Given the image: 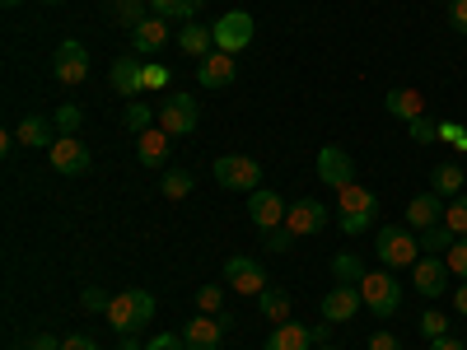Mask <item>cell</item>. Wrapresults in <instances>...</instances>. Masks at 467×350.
I'll return each instance as SVG.
<instances>
[{
  "mask_svg": "<svg viewBox=\"0 0 467 350\" xmlns=\"http://www.w3.org/2000/svg\"><path fill=\"white\" fill-rule=\"evenodd\" d=\"M337 224H341V233H350V239H356V233H365L374 220H379V197L365 187V182H346L341 191H337Z\"/></svg>",
  "mask_w": 467,
  "mask_h": 350,
  "instance_id": "obj_1",
  "label": "cell"
},
{
  "mask_svg": "<svg viewBox=\"0 0 467 350\" xmlns=\"http://www.w3.org/2000/svg\"><path fill=\"white\" fill-rule=\"evenodd\" d=\"M108 327L117 332V336H136L150 318H154V294L150 290H122V294H112V304H108Z\"/></svg>",
  "mask_w": 467,
  "mask_h": 350,
  "instance_id": "obj_2",
  "label": "cell"
},
{
  "mask_svg": "<svg viewBox=\"0 0 467 350\" xmlns=\"http://www.w3.org/2000/svg\"><path fill=\"white\" fill-rule=\"evenodd\" d=\"M374 252L388 271H402V266H416L420 262V239L402 224H383L379 239H374Z\"/></svg>",
  "mask_w": 467,
  "mask_h": 350,
  "instance_id": "obj_3",
  "label": "cell"
},
{
  "mask_svg": "<svg viewBox=\"0 0 467 350\" xmlns=\"http://www.w3.org/2000/svg\"><path fill=\"white\" fill-rule=\"evenodd\" d=\"M360 299L374 318H393L398 308H402V281L393 276V271H365V281H360Z\"/></svg>",
  "mask_w": 467,
  "mask_h": 350,
  "instance_id": "obj_4",
  "label": "cell"
},
{
  "mask_svg": "<svg viewBox=\"0 0 467 350\" xmlns=\"http://www.w3.org/2000/svg\"><path fill=\"white\" fill-rule=\"evenodd\" d=\"M154 122H160L169 136H192L197 131V122H202V112H197V98L192 94H164V103H160V112H154Z\"/></svg>",
  "mask_w": 467,
  "mask_h": 350,
  "instance_id": "obj_5",
  "label": "cell"
},
{
  "mask_svg": "<svg viewBox=\"0 0 467 350\" xmlns=\"http://www.w3.org/2000/svg\"><path fill=\"white\" fill-rule=\"evenodd\" d=\"M215 182L224 191H257L262 169H257V160H248V154H220L215 160Z\"/></svg>",
  "mask_w": 467,
  "mask_h": 350,
  "instance_id": "obj_6",
  "label": "cell"
},
{
  "mask_svg": "<svg viewBox=\"0 0 467 350\" xmlns=\"http://www.w3.org/2000/svg\"><path fill=\"white\" fill-rule=\"evenodd\" d=\"M211 28H215V52L239 57V52L253 43V15H244V10H229V15H220Z\"/></svg>",
  "mask_w": 467,
  "mask_h": 350,
  "instance_id": "obj_7",
  "label": "cell"
},
{
  "mask_svg": "<svg viewBox=\"0 0 467 350\" xmlns=\"http://www.w3.org/2000/svg\"><path fill=\"white\" fill-rule=\"evenodd\" d=\"M449 262L444 257H420L416 266H411V290L420 294V299H440V294H453L449 290Z\"/></svg>",
  "mask_w": 467,
  "mask_h": 350,
  "instance_id": "obj_8",
  "label": "cell"
},
{
  "mask_svg": "<svg viewBox=\"0 0 467 350\" xmlns=\"http://www.w3.org/2000/svg\"><path fill=\"white\" fill-rule=\"evenodd\" d=\"M47 160H52V169H57V173L80 178V173H89L94 154H89V145H85V140H75V136H57V145L47 149Z\"/></svg>",
  "mask_w": 467,
  "mask_h": 350,
  "instance_id": "obj_9",
  "label": "cell"
},
{
  "mask_svg": "<svg viewBox=\"0 0 467 350\" xmlns=\"http://www.w3.org/2000/svg\"><path fill=\"white\" fill-rule=\"evenodd\" d=\"M224 327H229L224 314H202V318H192V323L182 327V345H187V350H220Z\"/></svg>",
  "mask_w": 467,
  "mask_h": 350,
  "instance_id": "obj_10",
  "label": "cell"
},
{
  "mask_svg": "<svg viewBox=\"0 0 467 350\" xmlns=\"http://www.w3.org/2000/svg\"><path fill=\"white\" fill-rule=\"evenodd\" d=\"M52 75H57L61 85H85V75H89V52H85V43L66 37V43L57 47V66H52Z\"/></svg>",
  "mask_w": 467,
  "mask_h": 350,
  "instance_id": "obj_11",
  "label": "cell"
},
{
  "mask_svg": "<svg viewBox=\"0 0 467 350\" xmlns=\"http://www.w3.org/2000/svg\"><path fill=\"white\" fill-rule=\"evenodd\" d=\"M318 178H323L332 191H341L346 182H356V160H350L341 145H323V149H318Z\"/></svg>",
  "mask_w": 467,
  "mask_h": 350,
  "instance_id": "obj_12",
  "label": "cell"
},
{
  "mask_svg": "<svg viewBox=\"0 0 467 350\" xmlns=\"http://www.w3.org/2000/svg\"><path fill=\"white\" fill-rule=\"evenodd\" d=\"M224 285L253 299V294L266 290V271H262L253 257H229V262H224Z\"/></svg>",
  "mask_w": 467,
  "mask_h": 350,
  "instance_id": "obj_13",
  "label": "cell"
},
{
  "mask_svg": "<svg viewBox=\"0 0 467 350\" xmlns=\"http://www.w3.org/2000/svg\"><path fill=\"white\" fill-rule=\"evenodd\" d=\"M108 80H112V89L122 94V98H140L145 94V66H140V57L136 52L131 57H117L112 70H108Z\"/></svg>",
  "mask_w": 467,
  "mask_h": 350,
  "instance_id": "obj_14",
  "label": "cell"
},
{
  "mask_svg": "<svg viewBox=\"0 0 467 350\" xmlns=\"http://www.w3.org/2000/svg\"><path fill=\"white\" fill-rule=\"evenodd\" d=\"M360 308H365L360 285H332V290L323 294V318H327V323H350Z\"/></svg>",
  "mask_w": 467,
  "mask_h": 350,
  "instance_id": "obj_15",
  "label": "cell"
},
{
  "mask_svg": "<svg viewBox=\"0 0 467 350\" xmlns=\"http://www.w3.org/2000/svg\"><path fill=\"white\" fill-rule=\"evenodd\" d=\"M285 229L295 233V239H308V233L327 229V206L323 201H295L285 211Z\"/></svg>",
  "mask_w": 467,
  "mask_h": 350,
  "instance_id": "obj_16",
  "label": "cell"
},
{
  "mask_svg": "<svg viewBox=\"0 0 467 350\" xmlns=\"http://www.w3.org/2000/svg\"><path fill=\"white\" fill-rule=\"evenodd\" d=\"M248 215H253V229H281L285 224V201L276 197V191H266V187H257V191H248Z\"/></svg>",
  "mask_w": 467,
  "mask_h": 350,
  "instance_id": "obj_17",
  "label": "cell"
},
{
  "mask_svg": "<svg viewBox=\"0 0 467 350\" xmlns=\"http://www.w3.org/2000/svg\"><path fill=\"white\" fill-rule=\"evenodd\" d=\"M234 75H239V61H234L229 52H211V57L197 61V80H202L206 89H224V85H234Z\"/></svg>",
  "mask_w": 467,
  "mask_h": 350,
  "instance_id": "obj_18",
  "label": "cell"
},
{
  "mask_svg": "<svg viewBox=\"0 0 467 350\" xmlns=\"http://www.w3.org/2000/svg\"><path fill=\"white\" fill-rule=\"evenodd\" d=\"M178 52H187L192 61L211 57V52H215V28H211V24H197V19L182 24V28H178Z\"/></svg>",
  "mask_w": 467,
  "mask_h": 350,
  "instance_id": "obj_19",
  "label": "cell"
},
{
  "mask_svg": "<svg viewBox=\"0 0 467 350\" xmlns=\"http://www.w3.org/2000/svg\"><path fill=\"white\" fill-rule=\"evenodd\" d=\"M164 43H169V19H164V15H150V19H140V24L131 28V47H136V57H140V52H145V57H150V52H160Z\"/></svg>",
  "mask_w": 467,
  "mask_h": 350,
  "instance_id": "obj_20",
  "label": "cell"
},
{
  "mask_svg": "<svg viewBox=\"0 0 467 350\" xmlns=\"http://www.w3.org/2000/svg\"><path fill=\"white\" fill-rule=\"evenodd\" d=\"M169 140H173V136H169L164 127L140 131V136H136V154H140V164H145V169H164V164H169Z\"/></svg>",
  "mask_w": 467,
  "mask_h": 350,
  "instance_id": "obj_21",
  "label": "cell"
},
{
  "mask_svg": "<svg viewBox=\"0 0 467 350\" xmlns=\"http://www.w3.org/2000/svg\"><path fill=\"white\" fill-rule=\"evenodd\" d=\"M383 108L398 117V122H416V117H425V94L420 89H388V98H383Z\"/></svg>",
  "mask_w": 467,
  "mask_h": 350,
  "instance_id": "obj_22",
  "label": "cell"
},
{
  "mask_svg": "<svg viewBox=\"0 0 467 350\" xmlns=\"http://www.w3.org/2000/svg\"><path fill=\"white\" fill-rule=\"evenodd\" d=\"M15 136H19V145H28V149H52V145H57L52 122H47V117H37V112L24 117V122L15 127Z\"/></svg>",
  "mask_w": 467,
  "mask_h": 350,
  "instance_id": "obj_23",
  "label": "cell"
},
{
  "mask_svg": "<svg viewBox=\"0 0 467 350\" xmlns=\"http://www.w3.org/2000/svg\"><path fill=\"white\" fill-rule=\"evenodd\" d=\"M444 197H435V191H420V197L407 206V229H431V224H444Z\"/></svg>",
  "mask_w": 467,
  "mask_h": 350,
  "instance_id": "obj_24",
  "label": "cell"
},
{
  "mask_svg": "<svg viewBox=\"0 0 467 350\" xmlns=\"http://www.w3.org/2000/svg\"><path fill=\"white\" fill-rule=\"evenodd\" d=\"M266 350H314V336H308L304 323H276V332L266 336Z\"/></svg>",
  "mask_w": 467,
  "mask_h": 350,
  "instance_id": "obj_25",
  "label": "cell"
},
{
  "mask_svg": "<svg viewBox=\"0 0 467 350\" xmlns=\"http://www.w3.org/2000/svg\"><path fill=\"white\" fill-rule=\"evenodd\" d=\"M202 5H206V0H150V10H154V15L178 19V24H192Z\"/></svg>",
  "mask_w": 467,
  "mask_h": 350,
  "instance_id": "obj_26",
  "label": "cell"
},
{
  "mask_svg": "<svg viewBox=\"0 0 467 350\" xmlns=\"http://www.w3.org/2000/svg\"><path fill=\"white\" fill-rule=\"evenodd\" d=\"M416 239H420V252H431V257H440V252H449V248L458 243V233H453L449 224H431V229H420Z\"/></svg>",
  "mask_w": 467,
  "mask_h": 350,
  "instance_id": "obj_27",
  "label": "cell"
},
{
  "mask_svg": "<svg viewBox=\"0 0 467 350\" xmlns=\"http://www.w3.org/2000/svg\"><path fill=\"white\" fill-rule=\"evenodd\" d=\"M431 191L435 197H462V169L458 164H440L431 173Z\"/></svg>",
  "mask_w": 467,
  "mask_h": 350,
  "instance_id": "obj_28",
  "label": "cell"
},
{
  "mask_svg": "<svg viewBox=\"0 0 467 350\" xmlns=\"http://www.w3.org/2000/svg\"><path fill=\"white\" fill-rule=\"evenodd\" d=\"M257 308H262V318H271V323H290V294L285 290H262Z\"/></svg>",
  "mask_w": 467,
  "mask_h": 350,
  "instance_id": "obj_29",
  "label": "cell"
},
{
  "mask_svg": "<svg viewBox=\"0 0 467 350\" xmlns=\"http://www.w3.org/2000/svg\"><path fill=\"white\" fill-rule=\"evenodd\" d=\"M332 276H337V285H360L365 281V262L350 257V252H337L332 257Z\"/></svg>",
  "mask_w": 467,
  "mask_h": 350,
  "instance_id": "obj_30",
  "label": "cell"
},
{
  "mask_svg": "<svg viewBox=\"0 0 467 350\" xmlns=\"http://www.w3.org/2000/svg\"><path fill=\"white\" fill-rule=\"evenodd\" d=\"M192 187H197V178H192L187 169H169L164 173V182H160V191L169 201H182V197H192Z\"/></svg>",
  "mask_w": 467,
  "mask_h": 350,
  "instance_id": "obj_31",
  "label": "cell"
},
{
  "mask_svg": "<svg viewBox=\"0 0 467 350\" xmlns=\"http://www.w3.org/2000/svg\"><path fill=\"white\" fill-rule=\"evenodd\" d=\"M122 122H127V131H150V122H154V112H150V103H127V112H122Z\"/></svg>",
  "mask_w": 467,
  "mask_h": 350,
  "instance_id": "obj_32",
  "label": "cell"
},
{
  "mask_svg": "<svg viewBox=\"0 0 467 350\" xmlns=\"http://www.w3.org/2000/svg\"><path fill=\"white\" fill-rule=\"evenodd\" d=\"M407 136L416 145H431V140H440V122L435 117H416V122H407Z\"/></svg>",
  "mask_w": 467,
  "mask_h": 350,
  "instance_id": "obj_33",
  "label": "cell"
},
{
  "mask_svg": "<svg viewBox=\"0 0 467 350\" xmlns=\"http://www.w3.org/2000/svg\"><path fill=\"white\" fill-rule=\"evenodd\" d=\"M444 224L458 233V239H467V197H453L449 211H444Z\"/></svg>",
  "mask_w": 467,
  "mask_h": 350,
  "instance_id": "obj_34",
  "label": "cell"
},
{
  "mask_svg": "<svg viewBox=\"0 0 467 350\" xmlns=\"http://www.w3.org/2000/svg\"><path fill=\"white\" fill-rule=\"evenodd\" d=\"M80 122H85V112L75 108V103H61L57 108V131L61 136H75V131H80Z\"/></svg>",
  "mask_w": 467,
  "mask_h": 350,
  "instance_id": "obj_35",
  "label": "cell"
},
{
  "mask_svg": "<svg viewBox=\"0 0 467 350\" xmlns=\"http://www.w3.org/2000/svg\"><path fill=\"white\" fill-rule=\"evenodd\" d=\"M197 308H202V314H220V308H224V290L220 285H202L197 290Z\"/></svg>",
  "mask_w": 467,
  "mask_h": 350,
  "instance_id": "obj_36",
  "label": "cell"
},
{
  "mask_svg": "<svg viewBox=\"0 0 467 350\" xmlns=\"http://www.w3.org/2000/svg\"><path fill=\"white\" fill-rule=\"evenodd\" d=\"M444 262H449V271H453L458 281H467V239H458V243L444 252Z\"/></svg>",
  "mask_w": 467,
  "mask_h": 350,
  "instance_id": "obj_37",
  "label": "cell"
},
{
  "mask_svg": "<svg viewBox=\"0 0 467 350\" xmlns=\"http://www.w3.org/2000/svg\"><path fill=\"white\" fill-rule=\"evenodd\" d=\"M262 243H266L271 252H285V248L295 243V233H290L285 224H281V229H262Z\"/></svg>",
  "mask_w": 467,
  "mask_h": 350,
  "instance_id": "obj_38",
  "label": "cell"
},
{
  "mask_svg": "<svg viewBox=\"0 0 467 350\" xmlns=\"http://www.w3.org/2000/svg\"><path fill=\"white\" fill-rule=\"evenodd\" d=\"M440 140H449L453 149L467 154V127H458V122H440Z\"/></svg>",
  "mask_w": 467,
  "mask_h": 350,
  "instance_id": "obj_39",
  "label": "cell"
},
{
  "mask_svg": "<svg viewBox=\"0 0 467 350\" xmlns=\"http://www.w3.org/2000/svg\"><path fill=\"white\" fill-rule=\"evenodd\" d=\"M420 332L435 341V336H444V332H449V318H444V314H435V308H431V314L420 318Z\"/></svg>",
  "mask_w": 467,
  "mask_h": 350,
  "instance_id": "obj_40",
  "label": "cell"
},
{
  "mask_svg": "<svg viewBox=\"0 0 467 350\" xmlns=\"http://www.w3.org/2000/svg\"><path fill=\"white\" fill-rule=\"evenodd\" d=\"M140 10H145V0H117V15H122L131 28H136L140 19H150V15H140Z\"/></svg>",
  "mask_w": 467,
  "mask_h": 350,
  "instance_id": "obj_41",
  "label": "cell"
},
{
  "mask_svg": "<svg viewBox=\"0 0 467 350\" xmlns=\"http://www.w3.org/2000/svg\"><path fill=\"white\" fill-rule=\"evenodd\" d=\"M19 350H61V341H57L52 332H33V336H24Z\"/></svg>",
  "mask_w": 467,
  "mask_h": 350,
  "instance_id": "obj_42",
  "label": "cell"
},
{
  "mask_svg": "<svg viewBox=\"0 0 467 350\" xmlns=\"http://www.w3.org/2000/svg\"><path fill=\"white\" fill-rule=\"evenodd\" d=\"M145 350H187V345H182V336L160 332V336H150V345H145Z\"/></svg>",
  "mask_w": 467,
  "mask_h": 350,
  "instance_id": "obj_43",
  "label": "cell"
},
{
  "mask_svg": "<svg viewBox=\"0 0 467 350\" xmlns=\"http://www.w3.org/2000/svg\"><path fill=\"white\" fill-rule=\"evenodd\" d=\"M80 304L89 308V314H108V304H112V299H103V290H85Z\"/></svg>",
  "mask_w": 467,
  "mask_h": 350,
  "instance_id": "obj_44",
  "label": "cell"
},
{
  "mask_svg": "<svg viewBox=\"0 0 467 350\" xmlns=\"http://www.w3.org/2000/svg\"><path fill=\"white\" fill-rule=\"evenodd\" d=\"M169 85V70L164 66H145V89H164Z\"/></svg>",
  "mask_w": 467,
  "mask_h": 350,
  "instance_id": "obj_45",
  "label": "cell"
},
{
  "mask_svg": "<svg viewBox=\"0 0 467 350\" xmlns=\"http://www.w3.org/2000/svg\"><path fill=\"white\" fill-rule=\"evenodd\" d=\"M449 24L458 33H467V0H453V5H449Z\"/></svg>",
  "mask_w": 467,
  "mask_h": 350,
  "instance_id": "obj_46",
  "label": "cell"
},
{
  "mask_svg": "<svg viewBox=\"0 0 467 350\" xmlns=\"http://www.w3.org/2000/svg\"><path fill=\"white\" fill-rule=\"evenodd\" d=\"M61 350H99V345H94V336L75 332V336H66V341H61Z\"/></svg>",
  "mask_w": 467,
  "mask_h": 350,
  "instance_id": "obj_47",
  "label": "cell"
},
{
  "mask_svg": "<svg viewBox=\"0 0 467 350\" xmlns=\"http://www.w3.org/2000/svg\"><path fill=\"white\" fill-rule=\"evenodd\" d=\"M369 350H402V345H398L393 332H374V336H369Z\"/></svg>",
  "mask_w": 467,
  "mask_h": 350,
  "instance_id": "obj_48",
  "label": "cell"
},
{
  "mask_svg": "<svg viewBox=\"0 0 467 350\" xmlns=\"http://www.w3.org/2000/svg\"><path fill=\"white\" fill-rule=\"evenodd\" d=\"M431 350H467V345H462L453 332H444V336H435V341H431Z\"/></svg>",
  "mask_w": 467,
  "mask_h": 350,
  "instance_id": "obj_49",
  "label": "cell"
},
{
  "mask_svg": "<svg viewBox=\"0 0 467 350\" xmlns=\"http://www.w3.org/2000/svg\"><path fill=\"white\" fill-rule=\"evenodd\" d=\"M453 308L467 318V281H458V290H453Z\"/></svg>",
  "mask_w": 467,
  "mask_h": 350,
  "instance_id": "obj_50",
  "label": "cell"
},
{
  "mask_svg": "<svg viewBox=\"0 0 467 350\" xmlns=\"http://www.w3.org/2000/svg\"><path fill=\"white\" fill-rule=\"evenodd\" d=\"M308 336H314V345H332V327H308Z\"/></svg>",
  "mask_w": 467,
  "mask_h": 350,
  "instance_id": "obj_51",
  "label": "cell"
},
{
  "mask_svg": "<svg viewBox=\"0 0 467 350\" xmlns=\"http://www.w3.org/2000/svg\"><path fill=\"white\" fill-rule=\"evenodd\" d=\"M0 5H5V10H15V5H24V0H0Z\"/></svg>",
  "mask_w": 467,
  "mask_h": 350,
  "instance_id": "obj_52",
  "label": "cell"
},
{
  "mask_svg": "<svg viewBox=\"0 0 467 350\" xmlns=\"http://www.w3.org/2000/svg\"><path fill=\"white\" fill-rule=\"evenodd\" d=\"M122 350H140V345H136V341H131V336H127V341H122Z\"/></svg>",
  "mask_w": 467,
  "mask_h": 350,
  "instance_id": "obj_53",
  "label": "cell"
},
{
  "mask_svg": "<svg viewBox=\"0 0 467 350\" xmlns=\"http://www.w3.org/2000/svg\"><path fill=\"white\" fill-rule=\"evenodd\" d=\"M43 5H61V0H43Z\"/></svg>",
  "mask_w": 467,
  "mask_h": 350,
  "instance_id": "obj_54",
  "label": "cell"
},
{
  "mask_svg": "<svg viewBox=\"0 0 467 350\" xmlns=\"http://www.w3.org/2000/svg\"><path fill=\"white\" fill-rule=\"evenodd\" d=\"M314 350H332V345H314Z\"/></svg>",
  "mask_w": 467,
  "mask_h": 350,
  "instance_id": "obj_55",
  "label": "cell"
},
{
  "mask_svg": "<svg viewBox=\"0 0 467 350\" xmlns=\"http://www.w3.org/2000/svg\"><path fill=\"white\" fill-rule=\"evenodd\" d=\"M440 5H453V0H440Z\"/></svg>",
  "mask_w": 467,
  "mask_h": 350,
  "instance_id": "obj_56",
  "label": "cell"
}]
</instances>
